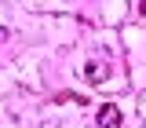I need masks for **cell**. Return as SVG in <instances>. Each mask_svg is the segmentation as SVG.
I'll use <instances>...</instances> for the list:
<instances>
[{"label":"cell","mask_w":146,"mask_h":128,"mask_svg":"<svg viewBox=\"0 0 146 128\" xmlns=\"http://www.w3.org/2000/svg\"><path fill=\"white\" fill-rule=\"evenodd\" d=\"M139 15H146V0H143V4H139Z\"/></svg>","instance_id":"4"},{"label":"cell","mask_w":146,"mask_h":128,"mask_svg":"<svg viewBox=\"0 0 146 128\" xmlns=\"http://www.w3.org/2000/svg\"><path fill=\"white\" fill-rule=\"evenodd\" d=\"M4 40H7V29H4V26H0V44H4Z\"/></svg>","instance_id":"3"},{"label":"cell","mask_w":146,"mask_h":128,"mask_svg":"<svg viewBox=\"0 0 146 128\" xmlns=\"http://www.w3.org/2000/svg\"><path fill=\"white\" fill-rule=\"evenodd\" d=\"M99 125H102V128H117V125H121V110L113 106V103L102 106V110H99Z\"/></svg>","instance_id":"1"},{"label":"cell","mask_w":146,"mask_h":128,"mask_svg":"<svg viewBox=\"0 0 146 128\" xmlns=\"http://www.w3.org/2000/svg\"><path fill=\"white\" fill-rule=\"evenodd\" d=\"M84 73H88L91 81H106V77H110V70H106V66H102V62H91V66H88V70H84Z\"/></svg>","instance_id":"2"}]
</instances>
